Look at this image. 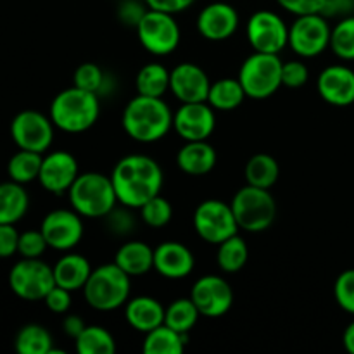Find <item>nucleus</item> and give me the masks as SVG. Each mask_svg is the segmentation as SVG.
I'll list each match as a JSON object with an SVG mask.
<instances>
[{"instance_id":"423d86ee","label":"nucleus","mask_w":354,"mask_h":354,"mask_svg":"<svg viewBox=\"0 0 354 354\" xmlns=\"http://www.w3.org/2000/svg\"><path fill=\"white\" fill-rule=\"evenodd\" d=\"M239 228L251 234L268 230L277 218L275 197L268 189L245 185L235 192L230 203Z\"/></svg>"},{"instance_id":"09e8293b","label":"nucleus","mask_w":354,"mask_h":354,"mask_svg":"<svg viewBox=\"0 0 354 354\" xmlns=\"http://www.w3.org/2000/svg\"><path fill=\"white\" fill-rule=\"evenodd\" d=\"M85 327V322H83V318L78 317V315H68V317L62 320V330H64L66 335H69V337L73 339L78 337Z\"/></svg>"},{"instance_id":"ea45409f","label":"nucleus","mask_w":354,"mask_h":354,"mask_svg":"<svg viewBox=\"0 0 354 354\" xmlns=\"http://www.w3.org/2000/svg\"><path fill=\"white\" fill-rule=\"evenodd\" d=\"M48 248L41 230H26L19 234V244H17V254L23 258H40Z\"/></svg>"},{"instance_id":"412c9836","label":"nucleus","mask_w":354,"mask_h":354,"mask_svg":"<svg viewBox=\"0 0 354 354\" xmlns=\"http://www.w3.org/2000/svg\"><path fill=\"white\" fill-rule=\"evenodd\" d=\"M196 266L194 252L176 241L161 242L154 249V270L169 280H182L192 273Z\"/></svg>"},{"instance_id":"37998d69","label":"nucleus","mask_w":354,"mask_h":354,"mask_svg":"<svg viewBox=\"0 0 354 354\" xmlns=\"http://www.w3.org/2000/svg\"><path fill=\"white\" fill-rule=\"evenodd\" d=\"M277 3L294 16H304L324 12L327 0H277Z\"/></svg>"},{"instance_id":"9b49d317","label":"nucleus","mask_w":354,"mask_h":354,"mask_svg":"<svg viewBox=\"0 0 354 354\" xmlns=\"http://www.w3.org/2000/svg\"><path fill=\"white\" fill-rule=\"evenodd\" d=\"M332 28L322 12L297 16L289 28V45L301 57H317L330 47Z\"/></svg>"},{"instance_id":"e433bc0d","label":"nucleus","mask_w":354,"mask_h":354,"mask_svg":"<svg viewBox=\"0 0 354 354\" xmlns=\"http://www.w3.org/2000/svg\"><path fill=\"white\" fill-rule=\"evenodd\" d=\"M140 216L142 221H144L147 227L162 228L171 221L173 207L168 199H165V197H161L158 194V196L152 197L151 201H147V203L140 207Z\"/></svg>"},{"instance_id":"a211bd4d","label":"nucleus","mask_w":354,"mask_h":354,"mask_svg":"<svg viewBox=\"0 0 354 354\" xmlns=\"http://www.w3.org/2000/svg\"><path fill=\"white\" fill-rule=\"evenodd\" d=\"M211 82L207 73L192 62H182L171 69L169 90L182 104L207 102Z\"/></svg>"},{"instance_id":"dca6fc26","label":"nucleus","mask_w":354,"mask_h":354,"mask_svg":"<svg viewBox=\"0 0 354 354\" xmlns=\"http://www.w3.org/2000/svg\"><path fill=\"white\" fill-rule=\"evenodd\" d=\"M216 127L214 109L207 102H187L173 114V128L185 142L207 140Z\"/></svg>"},{"instance_id":"c03bdc74","label":"nucleus","mask_w":354,"mask_h":354,"mask_svg":"<svg viewBox=\"0 0 354 354\" xmlns=\"http://www.w3.org/2000/svg\"><path fill=\"white\" fill-rule=\"evenodd\" d=\"M17 244H19V232L16 230V227L0 223V259L16 254Z\"/></svg>"},{"instance_id":"72a5a7b5","label":"nucleus","mask_w":354,"mask_h":354,"mask_svg":"<svg viewBox=\"0 0 354 354\" xmlns=\"http://www.w3.org/2000/svg\"><path fill=\"white\" fill-rule=\"evenodd\" d=\"M249 258V249L244 239L239 234L232 235L227 241L218 244L216 263L221 272L237 273L245 266Z\"/></svg>"},{"instance_id":"aec40b11","label":"nucleus","mask_w":354,"mask_h":354,"mask_svg":"<svg viewBox=\"0 0 354 354\" xmlns=\"http://www.w3.org/2000/svg\"><path fill=\"white\" fill-rule=\"evenodd\" d=\"M318 93L330 106L346 107L354 102V71L348 66H328L317 82Z\"/></svg>"},{"instance_id":"de8ad7c7","label":"nucleus","mask_w":354,"mask_h":354,"mask_svg":"<svg viewBox=\"0 0 354 354\" xmlns=\"http://www.w3.org/2000/svg\"><path fill=\"white\" fill-rule=\"evenodd\" d=\"M145 14V9L140 6V3L133 2V0H127V2L121 3L120 7V17L127 24H131V26H137L138 21L142 19V16Z\"/></svg>"},{"instance_id":"a878e982","label":"nucleus","mask_w":354,"mask_h":354,"mask_svg":"<svg viewBox=\"0 0 354 354\" xmlns=\"http://www.w3.org/2000/svg\"><path fill=\"white\" fill-rule=\"evenodd\" d=\"M30 207V196L21 183H0V223L16 225L24 218Z\"/></svg>"},{"instance_id":"c85d7f7f","label":"nucleus","mask_w":354,"mask_h":354,"mask_svg":"<svg viewBox=\"0 0 354 354\" xmlns=\"http://www.w3.org/2000/svg\"><path fill=\"white\" fill-rule=\"evenodd\" d=\"M52 344L50 332L40 324L24 325L14 339V348L19 354H50L54 349Z\"/></svg>"},{"instance_id":"8fccbe9b","label":"nucleus","mask_w":354,"mask_h":354,"mask_svg":"<svg viewBox=\"0 0 354 354\" xmlns=\"http://www.w3.org/2000/svg\"><path fill=\"white\" fill-rule=\"evenodd\" d=\"M342 344H344L346 351L354 354V322L346 327L344 334H342Z\"/></svg>"},{"instance_id":"2f4dec72","label":"nucleus","mask_w":354,"mask_h":354,"mask_svg":"<svg viewBox=\"0 0 354 354\" xmlns=\"http://www.w3.org/2000/svg\"><path fill=\"white\" fill-rule=\"evenodd\" d=\"M41 161H44V156L40 152L19 149L7 162V175H9L12 182L26 185V183L33 182V180H38Z\"/></svg>"},{"instance_id":"ddd939ff","label":"nucleus","mask_w":354,"mask_h":354,"mask_svg":"<svg viewBox=\"0 0 354 354\" xmlns=\"http://www.w3.org/2000/svg\"><path fill=\"white\" fill-rule=\"evenodd\" d=\"M248 40L254 52L279 54L289 45V28L273 10L261 9L248 21Z\"/></svg>"},{"instance_id":"5701e85b","label":"nucleus","mask_w":354,"mask_h":354,"mask_svg":"<svg viewBox=\"0 0 354 354\" xmlns=\"http://www.w3.org/2000/svg\"><path fill=\"white\" fill-rule=\"evenodd\" d=\"M216 151L207 140L187 142L176 154V165L183 173L192 176H203L213 171L216 166Z\"/></svg>"},{"instance_id":"c756f323","label":"nucleus","mask_w":354,"mask_h":354,"mask_svg":"<svg viewBox=\"0 0 354 354\" xmlns=\"http://www.w3.org/2000/svg\"><path fill=\"white\" fill-rule=\"evenodd\" d=\"M245 92L241 82L234 78H221L211 83L207 104L216 111H234L244 102Z\"/></svg>"},{"instance_id":"a19ab883","label":"nucleus","mask_w":354,"mask_h":354,"mask_svg":"<svg viewBox=\"0 0 354 354\" xmlns=\"http://www.w3.org/2000/svg\"><path fill=\"white\" fill-rule=\"evenodd\" d=\"M308 78H310V71L303 61H289L282 64V86L299 88L306 85Z\"/></svg>"},{"instance_id":"4c0bfd02","label":"nucleus","mask_w":354,"mask_h":354,"mask_svg":"<svg viewBox=\"0 0 354 354\" xmlns=\"http://www.w3.org/2000/svg\"><path fill=\"white\" fill-rule=\"evenodd\" d=\"M104 83H106V75H104L102 69L99 68L93 62H85V64H80L76 68L75 76H73V85L80 86L83 90H88L99 95L100 90L104 88Z\"/></svg>"},{"instance_id":"f03ea898","label":"nucleus","mask_w":354,"mask_h":354,"mask_svg":"<svg viewBox=\"0 0 354 354\" xmlns=\"http://www.w3.org/2000/svg\"><path fill=\"white\" fill-rule=\"evenodd\" d=\"M121 124L127 135L140 144L161 140L173 128V113L162 97H137L127 104L121 116Z\"/></svg>"},{"instance_id":"b1692460","label":"nucleus","mask_w":354,"mask_h":354,"mask_svg":"<svg viewBox=\"0 0 354 354\" xmlns=\"http://www.w3.org/2000/svg\"><path fill=\"white\" fill-rule=\"evenodd\" d=\"M114 263L130 277L147 275L154 268V249L142 241L124 242L118 249Z\"/></svg>"},{"instance_id":"1a4fd4ad","label":"nucleus","mask_w":354,"mask_h":354,"mask_svg":"<svg viewBox=\"0 0 354 354\" xmlns=\"http://www.w3.org/2000/svg\"><path fill=\"white\" fill-rule=\"evenodd\" d=\"M54 286V268L40 258L19 259L9 272V287L19 299L44 301Z\"/></svg>"},{"instance_id":"bb28decb","label":"nucleus","mask_w":354,"mask_h":354,"mask_svg":"<svg viewBox=\"0 0 354 354\" xmlns=\"http://www.w3.org/2000/svg\"><path fill=\"white\" fill-rule=\"evenodd\" d=\"M187 344V335L173 330L166 324L147 332L142 344L145 354H182Z\"/></svg>"},{"instance_id":"58836bf2","label":"nucleus","mask_w":354,"mask_h":354,"mask_svg":"<svg viewBox=\"0 0 354 354\" xmlns=\"http://www.w3.org/2000/svg\"><path fill=\"white\" fill-rule=\"evenodd\" d=\"M334 296L346 313L354 315V270H346L334 283Z\"/></svg>"},{"instance_id":"7c9ffc66","label":"nucleus","mask_w":354,"mask_h":354,"mask_svg":"<svg viewBox=\"0 0 354 354\" xmlns=\"http://www.w3.org/2000/svg\"><path fill=\"white\" fill-rule=\"evenodd\" d=\"M169 75L171 71L165 68L159 62H149L135 78V86L140 95L147 97H162L169 90Z\"/></svg>"},{"instance_id":"f257e3e1","label":"nucleus","mask_w":354,"mask_h":354,"mask_svg":"<svg viewBox=\"0 0 354 354\" xmlns=\"http://www.w3.org/2000/svg\"><path fill=\"white\" fill-rule=\"evenodd\" d=\"M118 203L130 209H140L147 201L162 189L161 166L145 154H130L121 158L111 173Z\"/></svg>"},{"instance_id":"39448f33","label":"nucleus","mask_w":354,"mask_h":354,"mask_svg":"<svg viewBox=\"0 0 354 354\" xmlns=\"http://www.w3.org/2000/svg\"><path fill=\"white\" fill-rule=\"evenodd\" d=\"M130 279L131 277L124 273L116 263L102 265L92 270L83 287V296L93 310L114 311L130 299Z\"/></svg>"},{"instance_id":"c9c22d12","label":"nucleus","mask_w":354,"mask_h":354,"mask_svg":"<svg viewBox=\"0 0 354 354\" xmlns=\"http://www.w3.org/2000/svg\"><path fill=\"white\" fill-rule=\"evenodd\" d=\"M330 48L342 61H354V16L344 17L332 28Z\"/></svg>"},{"instance_id":"0eeeda50","label":"nucleus","mask_w":354,"mask_h":354,"mask_svg":"<svg viewBox=\"0 0 354 354\" xmlns=\"http://www.w3.org/2000/svg\"><path fill=\"white\" fill-rule=\"evenodd\" d=\"M282 64L279 54L254 52L242 62L239 82L249 99L263 100L282 86Z\"/></svg>"},{"instance_id":"393cba45","label":"nucleus","mask_w":354,"mask_h":354,"mask_svg":"<svg viewBox=\"0 0 354 354\" xmlns=\"http://www.w3.org/2000/svg\"><path fill=\"white\" fill-rule=\"evenodd\" d=\"M90 273H92V266H90L88 259L82 254H75V252L64 254L54 265L55 283L71 292L85 287Z\"/></svg>"},{"instance_id":"6ab92c4d","label":"nucleus","mask_w":354,"mask_h":354,"mask_svg":"<svg viewBox=\"0 0 354 354\" xmlns=\"http://www.w3.org/2000/svg\"><path fill=\"white\" fill-rule=\"evenodd\" d=\"M239 12L227 2H213L204 7L197 16V31L209 41H223L237 31Z\"/></svg>"},{"instance_id":"f704fd0d","label":"nucleus","mask_w":354,"mask_h":354,"mask_svg":"<svg viewBox=\"0 0 354 354\" xmlns=\"http://www.w3.org/2000/svg\"><path fill=\"white\" fill-rule=\"evenodd\" d=\"M201 313L194 301L190 299H176L166 308L165 313V324L171 327L173 330L180 332V334H189L194 327H196L197 320H199Z\"/></svg>"},{"instance_id":"2eb2a0df","label":"nucleus","mask_w":354,"mask_h":354,"mask_svg":"<svg viewBox=\"0 0 354 354\" xmlns=\"http://www.w3.org/2000/svg\"><path fill=\"white\" fill-rule=\"evenodd\" d=\"M82 218L75 209H54L45 214L40 230L48 248L62 252L75 249L83 239Z\"/></svg>"},{"instance_id":"f3484780","label":"nucleus","mask_w":354,"mask_h":354,"mask_svg":"<svg viewBox=\"0 0 354 354\" xmlns=\"http://www.w3.org/2000/svg\"><path fill=\"white\" fill-rule=\"evenodd\" d=\"M78 175L80 169L75 156L66 151H54L44 156L38 182L47 192L62 196L68 194Z\"/></svg>"},{"instance_id":"79ce46f5","label":"nucleus","mask_w":354,"mask_h":354,"mask_svg":"<svg viewBox=\"0 0 354 354\" xmlns=\"http://www.w3.org/2000/svg\"><path fill=\"white\" fill-rule=\"evenodd\" d=\"M44 301L45 306H47L52 313L64 315L68 313L69 308H71V290L64 289V287L55 283V286L48 290L47 296L44 297Z\"/></svg>"},{"instance_id":"473e14b6","label":"nucleus","mask_w":354,"mask_h":354,"mask_svg":"<svg viewBox=\"0 0 354 354\" xmlns=\"http://www.w3.org/2000/svg\"><path fill=\"white\" fill-rule=\"evenodd\" d=\"M75 348L78 354H114L116 341L113 334L100 325H86L75 339Z\"/></svg>"},{"instance_id":"4468645a","label":"nucleus","mask_w":354,"mask_h":354,"mask_svg":"<svg viewBox=\"0 0 354 354\" xmlns=\"http://www.w3.org/2000/svg\"><path fill=\"white\" fill-rule=\"evenodd\" d=\"M190 299L197 306L201 317L220 318L230 311L234 290L223 277L206 275L196 280L190 290Z\"/></svg>"},{"instance_id":"6e6552de","label":"nucleus","mask_w":354,"mask_h":354,"mask_svg":"<svg viewBox=\"0 0 354 354\" xmlns=\"http://www.w3.org/2000/svg\"><path fill=\"white\" fill-rule=\"evenodd\" d=\"M135 30L142 47L152 55H169L180 44V26L175 14L147 9Z\"/></svg>"},{"instance_id":"cd10ccee","label":"nucleus","mask_w":354,"mask_h":354,"mask_svg":"<svg viewBox=\"0 0 354 354\" xmlns=\"http://www.w3.org/2000/svg\"><path fill=\"white\" fill-rule=\"evenodd\" d=\"M244 176L248 185L259 187V189H272L280 176V166L273 156L254 154L248 161L244 169Z\"/></svg>"},{"instance_id":"4be33fe9","label":"nucleus","mask_w":354,"mask_h":354,"mask_svg":"<svg viewBox=\"0 0 354 354\" xmlns=\"http://www.w3.org/2000/svg\"><path fill=\"white\" fill-rule=\"evenodd\" d=\"M166 308L151 296H137L124 304V318L133 330L147 334L165 324Z\"/></svg>"},{"instance_id":"9d476101","label":"nucleus","mask_w":354,"mask_h":354,"mask_svg":"<svg viewBox=\"0 0 354 354\" xmlns=\"http://www.w3.org/2000/svg\"><path fill=\"white\" fill-rule=\"evenodd\" d=\"M194 228L207 244H221L239 232L234 209L220 199L203 201L194 211Z\"/></svg>"},{"instance_id":"49530a36","label":"nucleus","mask_w":354,"mask_h":354,"mask_svg":"<svg viewBox=\"0 0 354 354\" xmlns=\"http://www.w3.org/2000/svg\"><path fill=\"white\" fill-rule=\"evenodd\" d=\"M196 0H145L149 9L162 10V12L178 14L189 9Z\"/></svg>"},{"instance_id":"20e7f679","label":"nucleus","mask_w":354,"mask_h":354,"mask_svg":"<svg viewBox=\"0 0 354 354\" xmlns=\"http://www.w3.org/2000/svg\"><path fill=\"white\" fill-rule=\"evenodd\" d=\"M71 207L83 218H104L116 207L118 197L111 176L97 171L78 175L68 190Z\"/></svg>"},{"instance_id":"f8f14e48","label":"nucleus","mask_w":354,"mask_h":354,"mask_svg":"<svg viewBox=\"0 0 354 354\" xmlns=\"http://www.w3.org/2000/svg\"><path fill=\"white\" fill-rule=\"evenodd\" d=\"M54 128L50 116L26 109L14 116L10 123V137L19 149L44 154L54 142Z\"/></svg>"},{"instance_id":"a18cd8bd","label":"nucleus","mask_w":354,"mask_h":354,"mask_svg":"<svg viewBox=\"0 0 354 354\" xmlns=\"http://www.w3.org/2000/svg\"><path fill=\"white\" fill-rule=\"evenodd\" d=\"M104 218L107 220V227L111 228V232L116 235L128 234V232H131V228H133V220H131L130 213H127V211H121L114 207V209L111 211L109 214H106Z\"/></svg>"},{"instance_id":"7ed1b4c3","label":"nucleus","mask_w":354,"mask_h":354,"mask_svg":"<svg viewBox=\"0 0 354 354\" xmlns=\"http://www.w3.org/2000/svg\"><path fill=\"white\" fill-rule=\"evenodd\" d=\"M99 95L75 85L59 92L48 111L54 127L66 133H83L90 130L99 120Z\"/></svg>"}]
</instances>
